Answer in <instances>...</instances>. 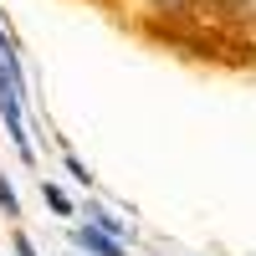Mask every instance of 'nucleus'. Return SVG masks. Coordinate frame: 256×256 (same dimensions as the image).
Returning <instances> with one entry per match:
<instances>
[{
    "label": "nucleus",
    "mask_w": 256,
    "mask_h": 256,
    "mask_svg": "<svg viewBox=\"0 0 256 256\" xmlns=\"http://www.w3.org/2000/svg\"><path fill=\"white\" fill-rule=\"evenodd\" d=\"M148 10H159V16H169V20H180V16H190V6L195 0H144Z\"/></svg>",
    "instance_id": "f257e3e1"
},
{
    "label": "nucleus",
    "mask_w": 256,
    "mask_h": 256,
    "mask_svg": "<svg viewBox=\"0 0 256 256\" xmlns=\"http://www.w3.org/2000/svg\"><path fill=\"white\" fill-rule=\"evenodd\" d=\"M220 6H226V10H241V16H246V10L256 6V0H220Z\"/></svg>",
    "instance_id": "f03ea898"
}]
</instances>
